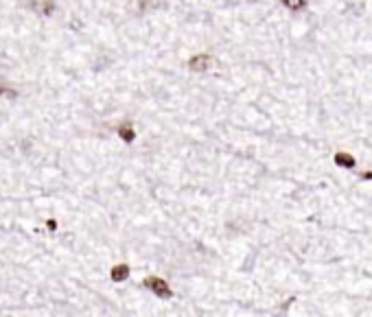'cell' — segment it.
<instances>
[{
  "label": "cell",
  "instance_id": "6da1fadb",
  "mask_svg": "<svg viewBox=\"0 0 372 317\" xmlns=\"http://www.w3.org/2000/svg\"><path fill=\"white\" fill-rule=\"evenodd\" d=\"M145 287L149 289L151 293H156L158 298H171V289H169V284L162 280V278H158V276L147 278V280H145Z\"/></svg>",
  "mask_w": 372,
  "mask_h": 317
},
{
  "label": "cell",
  "instance_id": "7a4b0ae2",
  "mask_svg": "<svg viewBox=\"0 0 372 317\" xmlns=\"http://www.w3.org/2000/svg\"><path fill=\"white\" fill-rule=\"evenodd\" d=\"M208 66H213L211 55H195V57L189 59V68H191V70H195V72L208 70Z\"/></svg>",
  "mask_w": 372,
  "mask_h": 317
},
{
  "label": "cell",
  "instance_id": "3957f363",
  "mask_svg": "<svg viewBox=\"0 0 372 317\" xmlns=\"http://www.w3.org/2000/svg\"><path fill=\"white\" fill-rule=\"evenodd\" d=\"M110 276H112L114 282H123V280H125V278L129 276V267H127V265H116L112 272H110Z\"/></svg>",
  "mask_w": 372,
  "mask_h": 317
},
{
  "label": "cell",
  "instance_id": "277c9868",
  "mask_svg": "<svg viewBox=\"0 0 372 317\" xmlns=\"http://www.w3.org/2000/svg\"><path fill=\"white\" fill-rule=\"evenodd\" d=\"M335 164L342 168H353L355 166V158L348 153H335Z\"/></svg>",
  "mask_w": 372,
  "mask_h": 317
},
{
  "label": "cell",
  "instance_id": "5b68a950",
  "mask_svg": "<svg viewBox=\"0 0 372 317\" xmlns=\"http://www.w3.org/2000/svg\"><path fill=\"white\" fill-rule=\"evenodd\" d=\"M281 3L289 11H300V9H305V7H307V0H281Z\"/></svg>",
  "mask_w": 372,
  "mask_h": 317
},
{
  "label": "cell",
  "instance_id": "8992f818",
  "mask_svg": "<svg viewBox=\"0 0 372 317\" xmlns=\"http://www.w3.org/2000/svg\"><path fill=\"white\" fill-rule=\"evenodd\" d=\"M119 136H121L125 142H134V138H136L134 129H131L129 125H121V127H119Z\"/></svg>",
  "mask_w": 372,
  "mask_h": 317
},
{
  "label": "cell",
  "instance_id": "52a82bcc",
  "mask_svg": "<svg viewBox=\"0 0 372 317\" xmlns=\"http://www.w3.org/2000/svg\"><path fill=\"white\" fill-rule=\"evenodd\" d=\"M0 96H5V99H15V96H18V92H15L13 88H7V86H3V83H0Z\"/></svg>",
  "mask_w": 372,
  "mask_h": 317
},
{
  "label": "cell",
  "instance_id": "ba28073f",
  "mask_svg": "<svg viewBox=\"0 0 372 317\" xmlns=\"http://www.w3.org/2000/svg\"><path fill=\"white\" fill-rule=\"evenodd\" d=\"M363 177H366V180H372V173H366V175H363Z\"/></svg>",
  "mask_w": 372,
  "mask_h": 317
}]
</instances>
